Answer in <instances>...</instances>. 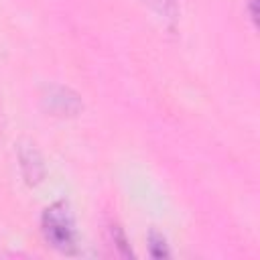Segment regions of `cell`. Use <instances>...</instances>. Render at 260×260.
I'll return each mask as SVG.
<instances>
[{"instance_id":"cell-1","label":"cell","mask_w":260,"mask_h":260,"mask_svg":"<svg viewBox=\"0 0 260 260\" xmlns=\"http://www.w3.org/2000/svg\"><path fill=\"white\" fill-rule=\"evenodd\" d=\"M41 230H43V236L51 248H55L67 256L77 254L75 219H73V213L65 201H57L43 211Z\"/></svg>"},{"instance_id":"cell-2","label":"cell","mask_w":260,"mask_h":260,"mask_svg":"<svg viewBox=\"0 0 260 260\" xmlns=\"http://www.w3.org/2000/svg\"><path fill=\"white\" fill-rule=\"evenodd\" d=\"M43 108L59 118H73L83 110L81 98L67 85H47L41 95Z\"/></svg>"},{"instance_id":"cell-3","label":"cell","mask_w":260,"mask_h":260,"mask_svg":"<svg viewBox=\"0 0 260 260\" xmlns=\"http://www.w3.org/2000/svg\"><path fill=\"white\" fill-rule=\"evenodd\" d=\"M16 156H18V169H20L24 183L30 187L41 185L47 175V167H45V158L39 152V148L32 142H20L16 148Z\"/></svg>"},{"instance_id":"cell-4","label":"cell","mask_w":260,"mask_h":260,"mask_svg":"<svg viewBox=\"0 0 260 260\" xmlns=\"http://www.w3.org/2000/svg\"><path fill=\"white\" fill-rule=\"evenodd\" d=\"M146 248H148V254L156 260H162V258H169L171 256V248H169V242L167 238L156 232V230H150L148 236H146Z\"/></svg>"},{"instance_id":"cell-5","label":"cell","mask_w":260,"mask_h":260,"mask_svg":"<svg viewBox=\"0 0 260 260\" xmlns=\"http://www.w3.org/2000/svg\"><path fill=\"white\" fill-rule=\"evenodd\" d=\"M108 236H110L112 246L116 248V252H118L122 258H132V256H134V252H132V248H130V242H128L124 230H122L118 223H114V221L110 223V228H108Z\"/></svg>"},{"instance_id":"cell-6","label":"cell","mask_w":260,"mask_h":260,"mask_svg":"<svg viewBox=\"0 0 260 260\" xmlns=\"http://www.w3.org/2000/svg\"><path fill=\"white\" fill-rule=\"evenodd\" d=\"M246 4H248V14H250V20L256 24V20H258V0H246Z\"/></svg>"}]
</instances>
